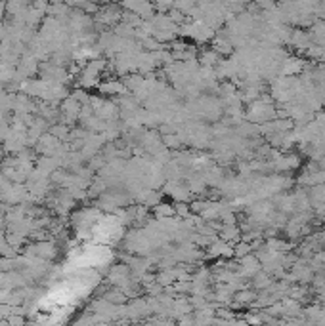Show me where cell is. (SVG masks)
Segmentation results:
<instances>
[{"instance_id":"6da1fadb","label":"cell","mask_w":325,"mask_h":326,"mask_svg":"<svg viewBox=\"0 0 325 326\" xmlns=\"http://www.w3.org/2000/svg\"><path fill=\"white\" fill-rule=\"evenodd\" d=\"M274 117H276V109L270 105V101L257 100V101H252L251 105H249V109H247V119L251 120L252 124H255V122L266 124V122H270Z\"/></svg>"},{"instance_id":"7a4b0ae2","label":"cell","mask_w":325,"mask_h":326,"mask_svg":"<svg viewBox=\"0 0 325 326\" xmlns=\"http://www.w3.org/2000/svg\"><path fill=\"white\" fill-rule=\"evenodd\" d=\"M257 298H258V294L255 292V290H249V288H243V290H239V292L233 294V301L239 303V307L251 305V303L257 301Z\"/></svg>"},{"instance_id":"3957f363","label":"cell","mask_w":325,"mask_h":326,"mask_svg":"<svg viewBox=\"0 0 325 326\" xmlns=\"http://www.w3.org/2000/svg\"><path fill=\"white\" fill-rule=\"evenodd\" d=\"M272 284H274V282H272L270 275L264 273V271H260L258 275L252 277V286H255V290H262V292H264V290H268Z\"/></svg>"},{"instance_id":"277c9868","label":"cell","mask_w":325,"mask_h":326,"mask_svg":"<svg viewBox=\"0 0 325 326\" xmlns=\"http://www.w3.org/2000/svg\"><path fill=\"white\" fill-rule=\"evenodd\" d=\"M201 61H203V65H209V67H212L216 61H220L218 60V53L214 52V50H210V52H205L203 53V57H201Z\"/></svg>"}]
</instances>
